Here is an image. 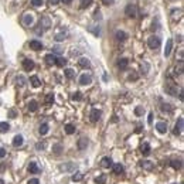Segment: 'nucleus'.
I'll return each mask as SVG.
<instances>
[{
    "label": "nucleus",
    "mask_w": 184,
    "mask_h": 184,
    "mask_svg": "<svg viewBox=\"0 0 184 184\" xmlns=\"http://www.w3.org/2000/svg\"><path fill=\"white\" fill-rule=\"evenodd\" d=\"M125 13H126V16L130 17V19H135L136 16H137V7L135 6V4H128L126 6V9H125Z\"/></svg>",
    "instance_id": "f257e3e1"
},
{
    "label": "nucleus",
    "mask_w": 184,
    "mask_h": 184,
    "mask_svg": "<svg viewBox=\"0 0 184 184\" xmlns=\"http://www.w3.org/2000/svg\"><path fill=\"white\" fill-rule=\"evenodd\" d=\"M147 45H149L152 50L159 48V47H160V38H159V37H156V35L149 37V40H147Z\"/></svg>",
    "instance_id": "f03ea898"
},
{
    "label": "nucleus",
    "mask_w": 184,
    "mask_h": 184,
    "mask_svg": "<svg viewBox=\"0 0 184 184\" xmlns=\"http://www.w3.org/2000/svg\"><path fill=\"white\" fill-rule=\"evenodd\" d=\"M164 89H166V92H167L169 95H173V97L177 95V85L173 84V82H167L166 87H164Z\"/></svg>",
    "instance_id": "7ed1b4c3"
},
{
    "label": "nucleus",
    "mask_w": 184,
    "mask_h": 184,
    "mask_svg": "<svg viewBox=\"0 0 184 184\" xmlns=\"http://www.w3.org/2000/svg\"><path fill=\"white\" fill-rule=\"evenodd\" d=\"M101 116H102V112L99 109H92L91 115H89V119H91V122H98L101 119Z\"/></svg>",
    "instance_id": "20e7f679"
},
{
    "label": "nucleus",
    "mask_w": 184,
    "mask_h": 184,
    "mask_svg": "<svg viewBox=\"0 0 184 184\" xmlns=\"http://www.w3.org/2000/svg\"><path fill=\"white\" fill-rule=\"evenodd\" d=\"M91 82H92V76L89 74H82L79 76V84L81 85H89Z\"/></svg>",
    "instance_id": "39448f33"
},
{
    "label": "nucleus",
    "mask_w": 184,
    "mask_h": 184,
    "mask_svg": "<svg viewBox=\"0 0 184 184\" xmlns=\"http://www.w3.org/2000/svg\"><path fill=\"white\" fill-rule=\"evenodd\" d=\"M30 48L34 51H40V50H43V44H41V41L33 40V41H30Z\"/></svg>",
    "instance_id": "423d86ee"
},
{
    "label": "nucleus",
    "mask_w": 184,
    "mask_h": 184,
    "mask_svg": "<svg viewBox=\"0 0 184 184\" xmlns=\"http://www.w3.org/2000/svg\"><path fill=\"white\" fill-rule=\"evenodd\" d=\"M23 68H24V71H31V69H34V61H31V60H24L23 61Z\"/></svg>",
    "instance_id": "0eeeda50"
},
{
    "label": "nucleus",
    "mask_w": 184,
    "mask_h": 184,
    "mask_svg": "<svg viewBox=\"0 0 184 184\" xmlns=\"http://www.w3.org/2000/svg\"><path fill=\"white\" fill-rule=\"evenodd\" d=\"M183 123H184L183 118H178L176 126H174V135H180V133H181V130H183Z\"/></svg>",
    "instance_id": "6e6552de"
},
{
    "label": "nucleus",
    "mask_w": 184,
    "mask_h": 184,
    "mask_svg": "<svg viewBox=\"0 0 184 184\" xmlns=\"http://www.w3.org/2000/svg\"><path fill=\"white\" fill-rule=\"evenodd\" d=\"M156 129L159 133H166V130H167V123L166 122H157L156 123Z\"/></svg>",
    "instance_id": "1a4fd4ad"
},
{
    "label": "nucleus",
    "mask_w": 184,
    "mask_h": 184,
    "mask_svg": "<svg viewBox=\"0 0 184 184\" xmlns=\"http://www.w3.org/2000/svg\"><path fill=\"white\" fill-rule=\"evenodd\" d=\"M101 166L105 167V169H108V167H112V166H113V162H112L110 157H103V159L101 160Z\"/></svg>",
    "instance_id": "9d476101"
},
{
    "label": "nucleus",
    "mask_w": 184,
    "mask_h": 184,
    "mask_svg": "<svg viewBox=\"0 0 184 184\" xmlns=\"http://www.w3.org/2000/svg\"><path fill=\"white\" fill-rule=\"evenodd\" d=\"M40 27H43V28H50L51 27V22H50V19L48 17H43L41 20H40Z\"/></svg>",
    "instance_id": "9b49d317"
},
{
    "label": "nucleus",
    "mask_w": 184,
    "mask_h": 184,
    "mask_svg": "<svg viewBox=\"0 0 184 184\" xmlns=\"http://www.w3.org/2000/svg\"><path fill=\"white\" fill-rule=\"evenodd\" d=\"M172 48H173V40H167L166 44V50H164V57H169L172 53Z\"/></svg>",
    "instance_id": "f8f14e48"
},
{
    "label": "nucleus",
    "mask_w": 184,
    "mask_h": 184,
    "mask_svg": "<svg viewBox=\"0 0 184 184\" xmlns=\"http://www.w3.org/2000/svg\"><path fill=\"white\" fill-rule=\"evenodd\" d=\"M24 139H23L22 135H17V136H14V139H13V146H16V147H19V146H22Z\"/></svg>",
    "instance_id": "ddd939ff"
},
{
    "label": "nucleus",
    "mask_w": 184,
    "mask_h": 184,
    "mask_svg": "<svg viewBox=\"0 0 184 184\" xmlns=\"http://www.w3.org/2000/svg\"><path fill=\"white\" fill-rule=\"evenodd\" d=\"M112 169H113V173H115V174H122L123 172H125V169H123V166H122L120 163L113 164V166H112Z\"/></svg>",
    "instance_id": "4468645a"
},
{
    "label": "nucleus",
    "mask_w": 184,
    "mask_h": 184,
    "mask_svg": "<svg viewBox=\"0 0 184 184\" xmlns=\"http://www.w3.org/2000/svg\"><path fill=\"white\" fill-rule=\"evenodd\" d=\"M55 60H57V57H55L54 54L45 55V62H47V65H54L55 64Z\"/></svg>",
    "instance_id": "2eb2a0df"
},
{
    "label": "nucleus",
    "mask_w": 184,
    "mask_h": 184,
    "mask_svg": "<svg viewBox=\"0 0 184 184\" xmlns=\"http://www.w3.org/2000/svg\"><path fill=\"white\" fill-rule=\"evenodd\" d=\"M30 82H31V85H33L34 88L41 87V81L38 79V76H35V75H33L31 78H30Z\"/></svg>",
    "instance_id": "dca6fc26"
},
{
    "label": "nucleus",
    "mask_w": 184,
    "mask_h": 184,
    "mask_svg": "<svg viewBox=\"0 0 184 184\" xmlns=\"http://www.w3.org/2000/svg\"><path fill=\"white\" fill-rule=\"evenodd\" d=\"M87 146H88V139H87V137H81V139L78 140V149L84 150Z\"/></svg>",
    "instance_id": "f3484780"
},
{
    "label": "nucleus",
    "mask_w": 184,
    "mask_h": 184,
    "mask_svg": "<svg viewBox=\"0 0 184 184\" xmlns=\"http://www.w3.org/2000/svg\"><path fill=\"white\" fill-rule=\"evenodd\" d=\"M128 64H129L128 58H120L119 61H118V67H119L120 69H126L128 68Z\"/></svg>",
    "instance_id": "a211bd4d"
},
{
    "label": "nucleus",
    "mask_w": 184,
    "mask_h": 184,
    "mask_svg": "<svg viewBox=\"0 0 184 184\" xmlns=\"http://www.w3.org/2000/svg\"><path fill=\"white\" fill-rule=\"evenodd\" d=\"M126 38H128V34L125 31H122V30L116 31V40H118V41H125Z\"/></svg>",
    "instance_id": "6ab92c4d"
},
{
    "label": "nucleus",
    "mask_w": 184,
    "mask_h": 184,
    "mask_svg": "<svg viewBox=\"0 0 184 184\" xmlns=\"http://www.w3.org/2000/svg\"><path fill=\"white\" fill-rule=\"evenodd\" d=\"M78 64H79V67H81V68H89L91 62H89V60H88V58H79Z\"/></svg>",
    "instance_id": "aec40b11"
},
{
    "label": "nucleus",
    "mask_w": 184,
    "mask_h": 184,
    "mask_svg": "<svg viewBox=\"0 0 184 184\" xmlns=\"http://www.w3.org/2000/svg\"><path fill=\"white\" fill-rule=\"evenodd\" d=\"M28 172L33 174H37L40 173V167L35 164V163H30V166H28Z\"/></svg>",
    "instance_id": "412c9836"
},
{
    "label": "nucleus",
    "mask_w": 184,
    "mask_h": 184,
    "mask_svg": "<svg viewBox=\"0 0 184 184\" xmlns=\"http://www.w3.org/2000/svg\"><path fill=\"white\" fill-rule=\"evenodd\" d=\"M140 150H142V153L146 156V154H149L150 153V144L149 143H143L140 146Z\"/></svg>",
    "instance_id": "4be33fe9"
},
{
    "label": "nucleus",
    "mask_w": 184,
    "mask_h": 184,
    "mask_svg": "<svg viewBox=\"0 0 184 184\" xmlns=\"http://www.w3.org/2000/svg\"><path fill=\"white\" fill-rule=\"evenodd\" d=\"M10 129V125L7 122H0V133H6Z\"/></svg>",
    "instance_id": "5701e85b"
},
{
    "label": "nucleus",
    "mask_w": 184,
    "mask_h": 184,
    "mask_svg": "<svg viewBox=\"0 0 184 184\" xmlns=\"http://www.w3.org/2000/svg\"><path fill=\"white\" fill-rule=\"evenodd\" d=\"M140 166L143 169H146V170H153V163L152 162H147V160L140 162Z\"/></svg>",
    "instance_id": "b1692460"
},
{
    "label": "nucleus",
    "mask_w": 184,
    "mask_h": 184,
    "mask_svg": "<svg viewBox=\"0 0 184 184\" xmlns=\"http://www.w3.org/2000/svg\"><path fill=\"white\" fill-rule=\"evenodd\" d=\"M65 132H67V135H72L75 132V126L71 125V123H67L65 125Z\"/></svg>",
    "instance_id": "393cba45"
},
{
    "label": "nucleus",
    "mask_w": 184,
    "mask_h": 184,
    "mask_svg": "<svg viewBox=\"0 0 184 184\" xmlns=\"http://www.w3.org/2000/svg\"><path fill=\"white\" fill-rule=\"evenodd\" d=\"M181 166H183V162L181 160H173L172 162V167H173L174 170H180Z\"/></svg>",
    "instance_id": "a878e982"
},
{
    "label": "nucleus",
    "mask_w": 184,
    "mask_h": 184,
    "mask_svg": "<svg viewBox=\"0 0 184 184\" xmlns=\"http://www.w3.org/2000/svg\"><path fill=\"white\" fill-rule=\"evenodd\" d=\"M23 23L26 24V26H30L33 23V16L31 14H26L24 17H23Z\"/></svg>",
    "instance_id": "bb28decb"
},
{
    "label": "nucleus",
    "mask_w": 184,
    "mask_h": 184,
    "mask_svg": "<svg viewBox=\"0 0 184 184\" xmlns=\"http://www.w3.org/2000/svg\"><path fill=\"white\" fill-rule=\"evenodd\" d=\"M64 74H65V76L68 78V79H71V78H74V75H75V71L74 69H71V68H67L64 71Z\"/></svg>",
    "instance_id": "cd10ccee"
},
{
    "label": "nucleus",
    "mask_w": 184,
    "mask_h": 184,
    "mask_svg": "<svg viewBox=\"0 0 184 184\" xmlns=\"http://www.w3.org/2000/svg\"><path fill=\"white\" fill-rule=\"evenodd\" d=\"M28 109H30L31 112H35V110L38 109V103H37V101H30V103H28Z\"/></svg>",
    "instance_id": "c85d7f7f"
},
{
    "label": "nucleus",
    "mask_w": 184,
    "mask_h": 184,
    "mask_svg": "<svg viewBox=\"0 0 184 184\" xmlns=\"http://www.w3.org/2000/svg\"><path fill=\"white\" fill-rule=\"evenodd\" d=\"M38 132H40V135H47V133H48V125H47V123H43V125L40 126Z\"/></svg>",
    "instance_id": "c756f323"
},
{
    "label": "nucleus",
    "mask_w": 184,
    "mask_h": 184,
    "mask_svg": "<svg viewBox=\"0 0 184 184\" xmlns=\"http://www.w3.org/2000/svg\"><path fill=\"white\" fill-rule=\"evenodd\" d=\"M105 181H106V176H103V174L98 176L97 178H95V183L97 184H105Z\"/></svg>",
    "instance_id": "7c9ffc66"
},
{
    "label": "nucleus",
    "mask_w": 184,
    "mask_h": 184,
    "mask_svg": "<svg viewBox=\"0 0 184 184\" xmlns=\"http://www.w3.org/2000/svg\"><path fill=\"white\" fill-rule=\"evenodd\" d=\"M65 64H67V60L62 58V57H60V58L55 60V65H58V67H65Z\"/></svg>",
    "instance_id": "2f4dec72"
},
{
    "label": "nucleus",
    "mask_w": 184,
    "mask_h": 184,
    "mask_svg": "<svg viewBox=\"0 0 184 184\" xmlns=\"http://www.w3.org/2000/svg\"><path fill=\"white\" fill-rule=\"evenodd\" d=\"M174 71H176V75H181V74H183V61H180L178 67H176Z\"/></svg>",
    "instance_id": "473e14b6"
},
{
    "label": "nucleus",
    "mask_w": 184,
    "mask_h": 184,
    "mask_svg": "<svg viewBox=\"0 0 184 184\" xmlns=\"http://www.w3.org/2000/svg\"><path fill=\"white\" fill-rule=\"evenodd\" d=\"M92 4V0H81V7L82 9H87Z\"/></svg>",
    "instance_id": "72a5a7b5"
},
{
    "label": "nucleus",
    "mask_w": 184,
    "mask_h": 184,
    "mask_svg": "<svg viewBox=\"0 0 184 184\" xmlns=\"http://www.w3.org/2000/svg\"><path fill=\"white\" fill-rule=\"evenodd\" d=\"M162 110H163V112H172L173 108H172V105H169V103H163V105H162Z\"/></svg>",
    "instance_id": "f704fd0d"
},
{
    "label": "nucleus",
    "mask_w": 184,
    "mask_h": 184,
    "mask_svg": "<svg viewBox=\"0 0 184 184\" xmlns=\"http://www.w3.org/2000/svg\"><path fill=\"white\" fill-rule=\"evenodd\" d=\"M82 180V174L81 173H75L72 176V181H81Z\"/></svg>",
    "instance_id": "c9c22d12"
},
{
    "label": "nucleus",
    "mask_w": 184,
    "mask_h": 184,
    "mask_svg": "<svg viewBox=\"0 0 184 184\" xmlns=\"http://www.w3.org/2000/svg\"><path fill=\"white\" fill-rule=\"evenodd\" d=\"M43 0H31V4L33 6H35V7H40V6H43Z\"/></svg>",
    "instance_id": "e433bc0d"
},
{
    "label": "nucleus",
    "mask_w": 184,
    "mask_h": 184,
    "mask_svg": "<svg viewBox=\"0 0 184 184\" xmlns=\"http://www.w3.org/2000/svg\"><path fill=\"white\" fill-rule=\"evenodd\" d=\"M65 35H67V34H65L64 31L60 33V34H57V35H55V40H57V41H61V40H64V38H65Z\"/></svg>",
    "instance_id": "4c0bfd02"
},
{
    "label": "nucleus",
    "mask_w": 184,
    "mask_h": 184,
    "mask_svg": "<svg viewBox=\"0 0 184 184\" xmlns=\"http://www.w3.org/2000/svg\"><path fill=\"white\" fill-rule=\"evenodd\" d=\"M72 99H74V101H81V99H82V94H81V92H75V94L72 95Z\"/></svg>",
    "instance_id": "58836bf2"
},
{
    "label": "nucleus",
    "mask_w": 184,
    "mask_h": 184,
    "mask_svg": "<svg viewBox=\"0 0 184 184\" xmlns=\"http://www.w3.org/2000/svg\"><path fill=\"white\" fill-rule=\"evenodd\" d=\"M45 102H47V103H53V102H54V95H53V94L47 95V98H45Z\"/></svg>",
    "instance_id": "ea45409f"
},
{
    "label": "nucleus",
    "mask_w": 184,
    "mask_h": 184,
    "mask_svg": "<svg viewBox=\"0 0 184 184\" xmlns=\"http://www.w3.org/2000/svg\"><path fill=\"white\" fill-rule=\"evenodd\" d=\"M17 84H19L20 87H23V85L26 84V79H24L23 76H19V78H17Z\"/></svg>",
    "instance_id": "a19ab883"
},
{
    "label": "nucleus",
    "mask_w": 184,
    "mask_h": 184,
    "mask_svg": "<svg viewBox=\"0 0 184 184\" xmlns=\"http://www.w3.org/2000/svg\"><path fill=\"white\" fill-rule=\"evenodd\" d=\"M135 113H136L137 116H140L142 113H143V108H142V106H137V108L135 109Z\"/></svg>",
    "instance_id": "79ce46f5"
},
{
    "label": "nucleus",
    "mask_w": 184,
    "mask_h": 184,
    "mask_svg": "<svg viewBox=\"0 0 184 184\" xmlns=\"http://www.w3.org/2000/svg\"><path fill=\"white\" fill-rule=\"evenodd\" d=\"M142 71H143V74H146V72L149 71V65H147V64L142 65Z\"/></svg>",
    "instance_id": "37998d69"
},
{
    "label": "nucleus",
    "mask_w": 184,
    "mask_h": 184,
    "mask_svg": "<svg viewBox=\"0 0 184 184\" xmlns=\"http://www.w3.org/2000/svg\"><path fill=\"white\" fill-rule=\"evenodd\" d=\"M102 3L105 6H110V4H113V0H102Z\"/></svg>",
    "instance_id": "c03bdc74"
},
{
    "label": "nucleus",
    "mask_w": 184,
    "mask_h": 184,
    "mask_svg": "<svg viewBox=\"0 0 184 184\" xmlns=\"http://www.w3.org/2000/svg\"><path fill=\"white\" fill-rule=\"evenodd\" d=\"M4 156H6V150L3 147H0V159H3Z\"/></svg>",
    "instance_id": "a18cd8bd"
},
{
    "label": "nucleus",
    "mask_w": 184,
    "mask_h": 184,
    "mask_svg": "<svg viewBox=\"0 0 184 184\" xmlns=\"http://www.w3.org/2000/svg\"><path fill=\"white\" fill-rule=\"evenodd\" d=\"M28 184H40V181H38V178H31L28 181Z\"/></svg>",
    "instance_id": "49530a36"
},
{
    "label": "nucleus",
    "mask_w": 184,
    "mask_h": 184,
    "mask_svg": "<svg viewBox=\"0 0 184 184\" xmlns=\"http://www.w3.org/2000/svg\"><path fill=\"white\" fill-rule=\"evenodd\" d=\"M129 79H130V81H135V79H137V76H136V74H130Z\"/></svg>",
    "instance_id": "de8ad7c7"
},
{
    "label": "nucleus",
    "mask_w": 184,
    "mask_h": 184,
    "mask_svg": "<svg viewBox=\"0 0 184 184\" xmlns=\"http://www.w3.org/2000/svg\"><path fill=\"white\" fill-rule=\"evenodd\" d=\"M48 1H50V4H53V6H55V4L60 3V0H48Z\"/></svg>",
    "instance_id": "09e8293b"
},
{
    "label": "nucleus",
    "mask_w": 184,
    "mask_h": 184,
    "mask_svg": "<svg viewBox=\"0 0 184 184\" xmlns=\"http://www.w3.org/2000/svg\"><path fill=\"white\" fill-rule=\"evenodd\" d=\"M60 150H61V146H60V144H57V146H54V152L60 153Z\"/></svg>",
    "instance_id": "8fccbe9b"
},
{
    "label": "nucleus",
    "mask_w": 184,
    "mask_h": 184,
    "mask_svg": "<svg viewBox=\"0 0 184 184\" xmlns=\"http://www.w3.org/2000/svg\"><path fill=\"white\" fill-rule=\"evenodd\" d=\"M149 123H152L153 122V113H149V120H147Z\"/></svg>",
    "instance_id": "3c124183"
},
{
    "label": "nucleus",
    "mask_w": 184,
    "mask_h": 184,
    "mask_svg": "<svg viewBox=\"0 0 184 184\" xmlns=\"http://www.w3.org/2000/svg\"><path fill=\"white\" fill-rule=\"evenodd\" d=\"M37 149H38V150H40V149H44V143H38V144H37Z\"/></svg>",
    "instance_id": "603ef678"
},
{
    "label": "nucleus",
    "mask_w": 184,
    "mask_h": 184,
    "mask_svg": "<svg viewBox=\"0 0 184 184\" xmlns=\"http://www.w3.org/2000/svg\"><path fill=\"white\" fill-rule=\"evenodd\" d=\"M71 1H72V0H62V3H64V4H69Z\"/></svg>",
    "instance_id": "864d4df0"
},
{
    "label": "nucleus",
    "mask_w": 184,
    "mask_h": 184,
    "mask_svg": "<svg viewBox=\"0 0 184 184\" xmlns=\"http://www.w3.org/2000/svg\"><path fill=\"white\" fill-rule=\"evenodd\" d=\"M0 184H4V181H3V180H1V178H0Z\"/></svg>",
    "instance_id": "5fc2aeb1"
},
{
    "label": "nucleus",
    "mask_w": 184,
    "mask_h": 184,
    "mask_svg": "<svg viewBox=\"0 0 184 184\" xmlns=\"http://www.w3.org/2000/svg\"><path fill=\"white\" fill-rule=\"evenodd\" d=\"M173 184H176V183H173Z\"/></svg>",
    "instance_id": "6e6d98bb"
}]
</instances>
